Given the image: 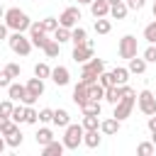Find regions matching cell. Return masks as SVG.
Masks as SVG:
<instances>
[{"mask_svg": "<svg viewBox=\"0 0 156 156\" xmlns=\"http://www.w3.org/2000/svg\"><path fill=\"white\" fill-rule=\"evenodd\" d=\"M71 41H73V46L85 44V41H88V32H85L83 27H73V29H71Z\"/></svg>", "mask_w": 156, "mask_h": 156, "instance_id": "603a6c76", "label": "cell"}, {"mask_svg": "<svg viewBox=\"0 0 156 156\" xmlns=\"http://www.w3.org/2000/svg\"><path fill=\"white\" fill-rule=\"evenodd\" d=\"M136 105H139V110L149 117V115H156V95L151 93V90H141L139 95H136Z\"/></svg>", "mask_w": 156, "mask_h": 156, "instance_id": "8992f818", "label": "cell"}, {"mask_svg": "<svg viewBox=\"0 0 156 156\" xmlns=\"http://www.w3.org/2000/svg\"><path fill=\"white\" fill-rule=\"evenodd\" d=\"M144 39H146L149 44H156V20L144 27Z\"/></svg>", "mask_w": 156, "mask_h": 156, "instance_id": "d6a6232c", "label": "cell"}, {"mask_svg": "<svg viewBox=\"0 0 156 156\" xmlns=\"http://www.w3.org/2000/svg\"><path fill=\"white\" fill-rule=\"evenodd\" d=\"M24 122H27V124H37V122H39V112H37L32 105H27V115H24Z\"/></svg>", "mask_w": 156, "mask_h": 156, "instance_id": "74e56055", "label": "cell"}, {"mask_svg": "<svg viewBox=\"0 0 156 156\" xmlns=\"http://www.w3.org/2000/svg\"><path fill=\"white\" fill-rule=\"evenodd\" d=\"M83 68H88V71H93V73H98V76H100V73L105 71V61H102V58H95V56H93L90 61H85V63H83Z\"/></svg>", "mask_w": 156, "mask_h": 156, "instance_id": "4316f807", "label": "cell"}, {"mask_svg": "<svg viewBox=\"0 0 156 156\" xmlns=\"http://www.w3.org/2000/svg\"><path fill=\"white\" fill-rule=\"evenodd\" d=\"M29 39H32V46L44 49V44L49 41V37H46V32H44L41 22H32V24H29Z\"/></svg>", "mask_w": 156, "mask_h": 156, "instance_id": "52a82bcc", "label": "cell"}, {"mask_svg": "<svg viewBox=\"0 0 156 156\" xmlns=\"http://www.w3.org/2000/svg\"><path fill=\"white\" fill-rule=\"evenodd\" d=\"M76 2H78V5H90L93 0H76Z\"/></svg>", "mask_w": 156, "mask_h": 156, "instance_id": "681fc988", "label": "cell"}, {"mask_svg": "<svg viewBox=\"0 0 156 156\" xmlns=\"http://www.w3.org/2000/svg\"><path fill=\"white\" fill-rule=\"evenodd\" d=\"M7 29H10V27H7L5 22H0V41H2V39H7Z\"/></svg>", "mask_w": 156, "mask_h": 156, "instance_id": "7dc6e473", "label": "cell"}, {"mask_svg": "<svg viewBox=\"0 0 156 156\" xmlns=\"http://www.w3.org/2000/svg\"><path fill=\"white\" fill-rule=\"evenodd\" d=\"M80 110H83V115H98L100 117V112H102V105H100V100H88L85 105H80Z\"/></svg>", "mask_w": 156, "mask_h": 156, "instance_id": "44dd1931", "label": "cell"}, {"mask_svg": "<svg viewBox=\"0 0 156 156\" xmlns=\"http://www.w3.org/2000/svg\"><path fill=\"white\" fill-rule=\"evenodd\" d=\"M7 44H10V49H12L17 56H27V54L32 51V39L24 37V32H12V34L7 37Z\"/></svg>", "mask_w": 156, "mask_h": 156, "instance_id": "7a4b0ae2", "label": "cell"}, {"mask_svg": "<svg viewBox=\"0 0 156 156\" xmlns=\"http://www.w3.org/2000/svg\"><path fill=\"white\" fill-rule=\"evenodd\" d=\"M41 51H44V54H46L49 58H56V56L61 54V44H58L56 39H49V41L44 44V49H41Z\"/></svg>", "mask_w": 156, "mask_h": 156, "instance_id": "cb8c5ba5", "label": "cell"}, {"mask_svg": "<svg viewBox=\"0 0 156 156\" xmlns=\"http://www.w3.org/2000/svg\"><path fill=\"white\" fill-rule=\"evenodd\" d=\"M5 71H7L12 78H20V73H22V68H20L17 63H7V66H5Z\"/></svg>", "mask_w": 156, "mask_h": 156, "instance_id": "60d3db41", "label": "cell"}, {"mask_svg": "<svg viewBox=\"0 0 156 156\" xmlns=\"http://www.w3.org/2000/svg\"><path fill=\"white\" fill-rule=\"evenodd\" d=\"M51 117H54V110H49V107L39 110V122H51Z\"/></svg>", "mask_w": 156, "mask_h": 156, "instance_id": "b9f144b4", "label": "cell"}, {"mask_svg": "<svg viewBox=\"0 0 156 156\" xmlns=\"http://www.w3.org/2000/svg\"><path fill=\"white\" fill-rule=\"evenodd\" d=\"M10 124H12V119H10L7 115H2V112H0V134H2V132H5Z\"/></svg>", "mask_w": 156, "mask_h": 156, "instance_id": "f6af8a7d", "label": "cell"}, {"mask_svg": "<svg viewBox=\"0 0 156 156\" xmlns=\"http://www.w3.org/2000/svg\"><path fill=\"white\" fill-rule=\"evenodd\" d=\"M5 24H7L12 32H27L29 24H32V20L27 17L24 10H20V7H10V10H5Z\"/></svg>", "mask_w": 156, "mask_h": 156, "instance_id": "6da1fadb", "label": "cell"}, {"mask_svg": "<svg viewBox=\"0 0 156 156\" xmlns=\"http://www.w3.org/2000/svg\"><path fill=\"white\" fill-rule=\"evenodd\" d=\"M5 146H7V141H5V136H0V154L5 151Z\"/></svg>", "mask_w": 156, "mask_h": 156, "instance_id": "c3c4849f", "label": "cell"}, {"mask_svg": "<svg viewBox=\"0 0 156 156\" xmlns=\"http://www.w3.org/2000/svg\"><path fill=\"white\" fill-rule=\"evenodd\" d=\"M83 129H100L98 115H83Z\"/></svg>", "mask_w": 156, "mask_h": 156, "instance_id": "1f68e13d", "label": "cell"}, {"mask_svg": "<svg viewBox=\"0 0 156 156\" xmlns=\"http://www.w3.org/2000/svg\"><path fill=\"white\" fill-rule=\"evenodd\" d=\"M39 22H41L44 32H56V29H58V20H56V17H44V20H39Z\"/></svg>", "mask_w": 156, "mask_h": 156, "instance_id": "836d02e7", "label": "cell"}, {"mask_svg": "<svg viewBox=\"0 0 156 156\" xmlns=\"http://www.w3.org/2000/svg\"><path fill=\"white\" fill-rule=\"evenodd\" d=\"M95 32L98 34H110V29H112V22L107 20V17H95Z\"/></svg>", "mask_w": 156, "mask_h": 156, "instance_id": "484cf974", "label": "cell"}, {"mask_svg": "<svg viewBox=\"0 0 156 156\" xmlns=\"http://www.w3.org/2000/svg\"><path fill=\"white\" fill-rule=\"evenodd\" d=\"M34 139H37V144H39V146H46L49 141H54V132H51L49 127H41V129L34 134Z\"/></svg>", "mask_w": 156, "mask_h": 156, "instance_id": "7402d4cb", "label": "cell"}, {"mask_svg": "<svg viewBox=\"0 0 156 156\" xmlns=\"http://www.w3.org/2000/svg\"><path fill=\"white\" fill-rule=\"evenodd\" d=\"M88 100H90V95H88V85L78 80V85L73 88V102H76V105L80 107V105H85Z\"/></svg>", "mask_w": 156, "mask_h": 156, "instance_id": "4fadbf2b", "label": "cell"}, {"mask_svg": "<svg viewBox=\"0 0 156 156\" xmlns=\"http://www.w3.org/2000/svg\"><path fill=\"white\" fill-rule=\"evenodd\" d=\"M98 83H100L105 90H107L110 85H115V80H112V71H110V73H107V71H102V73H100V78H98Z\"/></svg>", "mask_w": 156, "mask_h": 156, "instance_id": "8d00e7d4", "label": "cell"}, {"mask_svg": "<svg viewBox=\"0 0 156 156\" xmlns=\"http://www.w3.org/2000/svg\"><path fill=\"white\" fill-rule=\"evenodd\" d=\"M100 132H102V134H107V136L117 134V132H119V119H117V117L102 119V122H100Z\"/></svg>", "mask_w": 156, "mask_h": 156, "instance_id": "2e32d148", "label": "cell"}, {"mask_svg": "<svg viewBox=\"0 0 156 156\" xmlns=\"http://www.w3.org/2000/svg\"><path fill=\"white\" fill-rule=\"evenodd\" d=\"M136 154H139V156H154V154H156L154 141H141V144L136 146Z\"/></svg>", "mask_w": 156, "mask_h": 156, "instance_id": "f546056e", "label": "cell"}, {"mask_svg": "<svg viewBox=\"0 0 156 156\" xmlns=\"http://www.w3.org/2000/svg\"><path fill=\"white\" fill-rule=\"evenodd\" d=\"M0 20H5V7L0 5Z\"/></svg>", "mask_w": 156, "mask_h": 156, "instance_id": "f907efd6", "label": "cell"}, {"mask_svg": "<svg viewBox=\"0 0 156 156\" xmlns=\"http://www.w3.org/2000/svg\"><path fill=\"white\" fill-rule=\"evenodd\" d=\"M154 20H156V0H154Z\"/></svg>", "mask_w": 156, "mask_h": 156, "instance_id": "db71d44e", "label": "cell"}, {"mask_svg": "<svg viewBox=\"0 0 156 156\" xmlns=\"http://www.w3.org/2000/svg\"><path fill=\"white\" fill-rule=\"evenodd\" d=\"M151 141H154V146H156V132H151Z\"/></svg>", "mask_w": 156, "mask_h": 156, "instance_id": "816d5d0a", "label": "cell"}, {"mask_svg": "<svg viewBox=\"0 0 156 156\" xmlns=\"http://www.w3.org/2000/svg\"><path fill=\"white\" fill-rule=\"evenodd\" d=\"M7 98L24 102V100H27V85H22V83H10V85H7Z\"/></svg>", "mask_w": 156, "mask_h": 156, "instance_id": "7c38bea8", "label": "cell"}, {"mask_svg": "<svg viewBox=\"0 0 156 156\" xmlns=\"http://www.w3.org/2000/svg\"><path fill=\"white\" fill-rule=\"evenodd\" d=\"M107 2H110V5H117V2H122V0H107Z\"/></svg>", "mask_w": 156, "mask_h": 156, "instance_id": "f5cc1de1", "label": "cell"}, {"mask_svg": "<svg viewBox=\"0 0 156 156\" xmlns=\"http://www.w3.org/2000/svg\"><path fill=\"white\" fill-rule=\"evenodd\" d=\"M73 61L76 63H85V61H90L93 58V41L88 39L85 44H78V46H73Z\"/></svg>", "mask_w": 156, "mask_h": 156, "instance_id": "9c48e42d", "label": "cell"}, {"mask_svg": "<svg viewBox=\"0 0 156 156\" xmlns=\"http://www.w3.org/2000/svg\"><path fill=\"white\" fill-rule=\"evenodd\" d=\"M34 76H39V78H51L49 63H37V66H34Z\"/></svg>", "mask_w": 156, "mask_h": 156, "instance_id": "e575fe53", "label": "cell"}, {"mask_svg": "<svg viewBox=\"0 0 156 156\" xmlns=\"http://www.w3.org/2000/svg\"><path fill=\"white\" fill-rule=\"evenodd\" d=\"M63 149H66L63 141H56V139H54V141H49L46 146H41V154H44V156H61Z\"/></svg>", "mask_w": 156, "mask_h": 156, "instance_id": "ac0fdd59", "label": "cell"}, {"mask_svg": "<svg viewBox=\"0 0 156 156\" xmlns=\"http://www.w3.org/2000/svg\"><path fill=\"white\" fill-rule=\"evenodd\" d=\"M54 39H56L58 44H66V41H71V29H68V27H61V24H58V29L54 32Z\"/></svg>", "mask_w": 156, "mask_h": 156, "instance_id": "f1b7e54d", "label": "cell"}, {"mask_svg": "<svg viewBox=\"0 0 156 156\" xmlns=\"http://www.w3.org/2000/svg\"><path fill=\"white\" fill-rule=\"evenodd\" d=\"M127 68H129V73H144V71H146V58H144V56H141V58L134 56V58H129V66H127Z\"/></svg>", "mask_w": 156, "mask_h": 156, "instance_id": "d4e9b609", "label": "cell"}, {"mask_svg": "<svg viewBox=\"0 0 156 156\" xmlns=\"http://www.w3.org/2000/svg\"><path fill=\"white\" fill-rule=\"evenodd\" d=\"M83 134H85V129H83V124H68L66 127V132H63V146L66 149H78L80 144H83Z\"/></svg>", "mask_w": 156, "mask_h": 156, "instance_id": "3957f363", "label": "cell"}, {"mask_svg": "<svg viewBox=\"0 0 156 156\" xmlns=\"http://www.w3.org/2000/svg\"><path fill=\"white\" fill-rule=\"evenodd\" d=\"M144 58H146V63H156V44H149V46H146Z\"/></svg>", "mask_w": 156, "mask_h": 156, "instance_id": "f35d334b", "label": "cell"}, {"mask_svg": "<svg viewBox=\"0 0 156 156\" xmlns=\"http://www.w3.org/2000/svg\"><path fill=\"white\" fill-rule=\"evenodd\" d=\"M51 122H54L56 127H61V129H66V127L71 124V115H68V110H63V107H58V110H54V117H51Z\"/></svg>", "mask_w": 156, "mask_h": 156, "instance_id": "5bb4252c", "label": "cell"}, {"mask_svg": "<svg viewBox=\"0 0 156 156\" xmlns=\"http://www.w3.org/2000/svg\"><path fill=\"white\" fill-rule=\"evenodd\" d=\"M117 51H119V56L122 58H134L136 56V51H139V44H136V37L134 34H124L122 39H119V46H117Z\"/></svg>", "mask_w": 156, "mask_h": 156, "instance_id": "277c9868", "label": "cell"}, {"mask_svg": "<svg viewBox=\"0 0 156 156\" xmlns=\"http://www.w3.org/2000/svg\"><path fill=\"white\" fill-rule=\"evenodd\" d=\"M41 95H44V78H39V76L29 78L27 80V100H24V105H34Z\"/></svg>", "mask_w": 156, "mask_h": 156, "instance_id": "5b68a950", "label": "cell"}, {"mask_svg": "<svg viewBox=\"0 0 156 156\" xmlns=\"http://www.w3.org/2000/svg\"><path fill=\"white\" fill-rule=\"evenodd\" d=\"M2 136H5V141H7V146H10V149H17V146L22 144V132H20L17 122H12V124L2 132Z\"/></svg>", "mask_w": 156, "mask_h": 156, "instance_id": "30bf717a", "label": "cell"}, {"mask_svg": "<svg viewBox=\"0 0 156 156\" xmlns=\"http://www.w3.org/2000/svg\"><path fill=\"white\" fill-rule=\"evenodd\" d=\"M24 115H27V105H15V110H12L10 119L20 124V122H24Z\"/></svg>", "mask_w": 156, "mask_h": 156, "instance_id": "4dcf8cb0", "label": "cell"}, {"mask_svg": "<svg viewBox=\"0 0 156 156\" xmlns=\"http://www.w3.org/2000/svg\"><path fill=\"white\" fill-rule=\"evenodd\" d=\"M146 127H149L151 132H156V115H149V122H146Z\"/></svg>", "mask_w": 156, "mask_h": 156, "instance_id": "bcb514c9", "label": "cell"}, {"mask_svg": "<svg viewBox=\"0 0 156 156\" xmlns=\"http://www.w3.org/2000/svg\"><path fill=\"white\" fill-rule=\"evenodd\" d=\"M12 110H15L12 98H7V100H2V102H0V112H2V115H7V117H10V115H12Z\"/></svg>", "mask_w": 156, "mask_h": 156, "instance_id": "ab89813d", "label": "cell"}, {"mask_svg": "<svg viewBox=\"0 0 156 156\" xmlns=\"http://www.w3.org/2000/svg\"><path fill=\"white\" fill-rule=\"evenodd\" d=\"M100 76L98 73H93V71H88V68H83L80 71V83H85V85H90V83H95Z\"/></svg>", "mask_w": 156, "mask_h": 156, "instance_id": "d590c367", "label": "cell"}, {"mask_svg": "<svg viewBox=\"0 0 156 156\" xmlns=\"http://www.w3.org/2000/svg\"><path fill=\"white\" fill-rule=\"evenodd\" d=\"M51 80H54L56 85H68V83H71V73H68V68H66V66H56V68H51Z\"/></svg>", "mask_w": 156, "mask_h": 156, "instance_id": "8fae6325", "label": "cell"}, {"mask_svg": "<svg viewBox=\"0 0 156 156\" xmlns=\"http://www.w3.org/2000/svg\"><path fill=\"white\" fill-rule=\"evenodd\" d=\"M127 12H129V7H127V2L122 0V2H117V5H110V17L112 20H124L127 17Z\"/></svg>", "mask_w": 156, "mask_h": 156, "instance_id": "d6986e66", "label": "cell"}, {"mask_svg": "<svg viewBox=\"0 0 156 156\" xmlns=\"http://www.w3.org/2000/svg\"><path fill=\"white\" fill-rule=\"evenodd\" d=\"M10 83H12V76H10V73L2 68V71H0V88H7Z\"/></svg>", "mask_w": 156, "mask_h": 156, "instance_id": "7bdbcfd3", "label": "cell"}, {"mask_svg": "<svg viewBox=\"0 0 156 156\" xmlns=\"http://www.w3.org/2000/svg\"><path fill=\"white\" fill-rule=\"evenodd\" d=\"M90 12H93V17H107L110 15V2L107 0H93Z\"/></svg>", "mask_w": 156, "mask_h": 156, "instance_id": "9a60e30c", "label": "cell"}, {"mask_svg": "<svg viewBox=\"0 0 156 156\" xmlns=\"http://www.w3.org/2000/svg\"><path fill=\"white\" fill-rule=\"evenodd\" d=\"M112 80H115V85H124L129 80V68H124V66L112 68Z\"/></svg>", "mask_w": 156, "mask_h": 156, "instance_id": "ffe728a7", "label": "cell"}, {"mask_svg": "<svg viewBox=\"0 0 156 156\" xmlns=\"http://www.w3.org/2000/svg\"><path fill=\"white\" fill-rule=\"evenodd\" d=\"M83 144H85L88 149H98V146H100V129H85Z\"/></svg>", "mask_w": 156, "mask_h": 156, "instance_id": "e0dca14e", "label": "cell"}, {"mask_svg": "<svg viewBox=\"0 0 156 156\" xmlns=\"http://www.w3.org/2000/svg\"><path fill=\"white\" fill-rule=\"evenodd\" d=\"M88 95H90L93 100H102V98H105V88L95 80V83H90V85H88Z\"/></svg>", "mask_w": 156, "mask_h": 156, "instance_id": "83f0119b", "label": "cell"}, {"mask_svg": "<svg viewBox=\"0 0 156 156\" xmlns=\"http://www.w3.org/2000/svg\"><path fill=\"white\" fill-rule=\"evenodd\" d=\"M78 20H80V10L78 7H66L61 12V17H58V24L73 29V27H78Z\"/></svg>", "mask_w": 156, "mask_h": 156, "instance_id": "ba28073f", "label": "cell"}, {"mask_svg": "<svg viewBox=\"0 0 156 156\" xmlns=\"http://www.w3.org/2000/svg\"><path fill=\"white\" fill-rule=\"evenodd\" d=\"M124 2H127V7H129V10H141L146 0H124Z\"/></svg>", "mask_w": 156, "mask_h": 156, "instance_id": "ee69618b", "label": "cell"}]
</instances>
